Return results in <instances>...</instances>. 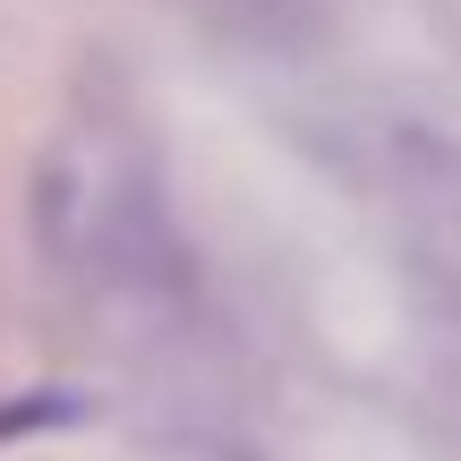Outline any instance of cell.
<instances>
[{
    "mask_svg": "<svg viewBox=\"0 0 461 461\" xmlns=\"http://www.w3.org/2000/svg\"><path fill=\"white\" fill-rule=\"evenodd\" d=\"M26 230L43 282L77 308V325L154 393H197L214 376L205 274L188 222L171 205V171L129 95H68L26 180Z\"/></svg>",
    "mask_w": 461,
    "mask_h": 461,
    "instance_id": "1",
    "label": "cell"
}]
</instances>
